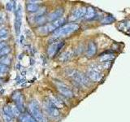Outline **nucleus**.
I'll list each match as a JSON object with an SVG mask.
<instances>
[{"label": "nucleus", "mask_w": 130, "mask_h": 122, "mask_svg": "<svg viewBox=\"0 0 130 122\" xmlns=\"http://www.w3.org/2000/svg\"><path fill=\"white\" fill-rule=\"evenodd\" d=\"M30 115L38 122H48L46 115L43 113L39 103L36 100H32L28 105Z\"/></svg>", "instance_id": "obj_1"}, {"label": "nucleus", "mask_w": 130, "mask_h": 122, "mask_svg": "<svg viewBox=\"0 0 130 122\" xmlns=\"http://www.w3.org/2000/svg\"><path fill=\"white\" fill-rule=\"evenodd\" d=\"M78 29H79V25L77 24L71 23V24H64V25H63L62 27L59 28L58 29H56L55 31L53 32L52 37L54 38L67 37Z\"/></svg>", "instance_id": "obj_2"}, {"label": "nucleus", "mask_w": 130, "mask_h": 122, "mask_svg": "<svg viewBox=\"0 0 130 122\" xmlns=\"http://www.w3.org/2000/svg\"><path fill=\"white\" fill-rule=\"evenodd\" d=\"M66 73L68 77H70L80 85H83V86H87L89 85V80L88 77L84 75L83 73H81L74 69H68L66 71Z\"/></svg>", "instance_id": "obj_3"}, {"label": "nucleus", "mask_w": 130, "mask_h": 122, "mask_svg": "<svg viewBox=\"0 0 130 122\" xmlns=\"http://www.w3.org/2000/svg\"><path fill=\"white\" fill-rule=\"evenodd\" d=\"M65 23V19L61 17L58 20H55V21L51 22L50 24H46V25L41 26L38 28V32L41 34H46L51 32H54L56 29H58L59 28L62 27L63 24Z\"/></svg>", "instance_id": "obj_4"}, {"label": "nucleus", "mask_w": 130, "mask_h": 122, "mask_svg": "<svg viewBox=\"0 0 130 122\" xmlns=\"http://www.w3.org/2000/svg\"><path fill=\"white\" fill-rule=\"evenodd\" d=\"M22 17H23L22 7L19 5L15 11V34L17 36H19L20 34V28H21V24H22Z\"/></svg>", "instance_id": "obj_5"}, {"label": "nucleus", "mask_w": 130, "mask_h": 122, "mask_svg": "<svg viewBox=\"0 0 130 122\" xmlns=\"http://www.w3.org/2000/svg\"><path fill=\"white\" fill-rule=\"evenodd\" d=\"M63 46H64L63 42H54L53 43H51L47 49L48 55L50 57H53L54 55H57Z\"/></svg>", "instance_id": "obj_6"}, {"label": "nucleus", "mask_w": 130, "mask_h": 122, "mask_svg": "<svg viewBox=\"0 0 130 122\" xmlns=\"http://www.w3.org/2000/svg\"><path fill=\"white\" fill-rule=\"evenodd\" d=\"M11 99L14 101L15 105L18 108L20 112H24V98L21 93L19 91H16L13 93V95H11Z\"/></svg>", "instance_id": "obj_7"}, {"label": "nucleus", "mask_w": 130, "mask_h": 122, "mask_svg": "<svg viewBox=\"0 0 130 122\" xmlns=\"http://www.w3.org/2000/svg\"><path fill=\"white\" fill-rule=\"evenodd\" d=\"M85 12H86V8L84 7L76 8V9H75L72 12L71 16H69V20L70 21H76V20L83 18L85 17Z\"/></svg>", "instance_id": "obj_8"}, {"label": "nucleus", "mask_w": 130, "mask_h": 122, "mask_svg": "<svg viewBox=\"0 0 130 122\" xmlns=\"http://www.w3.org/2000/svg\"><path fill=\"white\" fill-rule=\"evenodd\" d=\"M63 7H59L55 9L54 11H52L51 13H50L48 16H46V20H47V22H53L55 20H58L59 18H61V16H63Z\"/></svg>", "instance_id": "obj_9"}, {"label": "nucleus", "mask_w": 130, "mask_h": 122, "mask_svg": "<svg viewBox=\"0 0 130 122\" xmlns=\"http://www.w3.org/2000/svg\"><path fill=\"white\" fill-rule=\"evenodd\" d=\"M44 108L46 110V112H47V114H49V115L52 117H57V116H59L60 114L58 108H56L54 106L50 104L47 101L46 102V103L44 105Z\"/></svg>", "instance_id": "obj_10"}, {"label": "nucleus", "mask_w": 130, "mask_h": 122, "mask_svg": "<svg viewBox=\"0 0 130 122\" xmlns=\"http://www.w3.org/2000/svg\"><path fill=\"white\" fill-rule=\"evenodd\" d=\"M57 87H58V90L61 95H63V96L67 98H72L73 97V93L70 89H68L66 85H64L63 84H57Z\"/></svg>", "instance_id": "obj_11"}, {"label": "nucleus", "mask_w": 130, "mask_h": 122, "mask_svg": "<svg viewBox=\"0 0 130 122\" xmlns=\"http://www.w3.org/2000/svg\"><path fill=\"white\" fill-rule=\"evenodd\" d=\"M87 77L93 81H99L102 79V74L99 72L89 69L87 73Z\"/></svg>", "instance_id": "obj_12"}, {"label": "nucleus", "mask_w": 130, "mask_h": 122, "mask_svg": "<svg viewBox=\"0 0 130 122\" xmlns=\"http://www.w3.org/2000/svg\"><path fill=\"white\" fill-rule=\"evenodd\" d=\"M38 3H39V2L38 1L28 2V3L26 4V10L29 12H37L40 9L39 4Z\"/></svg>", "instance_id": "obj_13"}, {"label": "nucleus", "mask_w": 130, "mask_h": 122, "mask_svg": "<svg viewBox=\"0 0 130 122\" xmlns=\"http://www.w3.org/2000/svg\"><path fill=\"white\" fill-rule=\"evenodd\" d=\"M96 51H97V47H96L95 43L93 42H89L87 50H86V55L88 57H92L95 55Z\"/></svg>", "instance_id": "obj_14"}, {"label": "nucleus", "mask_w": 130, "mask_h": 122, "mask_svg": "<svg viewBox=\"0 0 130 122\" xmlns=\"http://www.w3.org/2000/svg\"><path fill=\"white\" fill-rule=\"evenodd\" d=\"M47 102L50 104H51L52 106H54L55 108H63V104L61 103V102L59 101L58 99H56V98L55 97H52V96H50L48 98V100Z\"/></svg>", "instance_id": "obj_15"}, {"label": "nucleus", "mask_w": 130, "mask_h": 122, "mask_svg": "<svg viewBox=\"0 0 130 122\" xmlns=\"http://www.w3.org/2000/svg\"><path fill=\"white\" fill-rule=\"evenodd\" d=\"M96 11L94 8H93L91 7H89L88 8H86V12H85V18L86 20H90L93 19L95 16Z\"/></svg>", "instance_id": "obj_16"}, {"label": "nucleus", "mask_w": 130, "mask_h": 122, "mask_svg": "<svg viewBox=\"0 0 130 122\" xmlns=\"http://www.w3.org/2000/svg\"><path fill=\"white\" fill-rule=\"evenodd\" d=\"M115 59V55L114 54H105V55H101L99 57V61L102 63L105 62H110L111 60Z\"/></svg>", "instance_id": "obj_17"}, {"label": "nucleus", "mask_w": 130, "mask_h": 122, "mask_svg": "<svg viewBox=\"0 0 130 122\" xmlns=\"http://www.w3.org/2000/svg\"><path fill=\"white\" fill-rule=\"evenodd\" d=\"M20 122H38L29 114H24L20 116Z\"/></svg>", "instance_id": "obj_18"}, {"label": "nucleus", "mask_w": 130, "mask_h": 122, "mask_svg": "<svg viewBox=\"0 0 130 122\" xmlns=\"http://www.w3.org/2000/svg\"><path fill=\"white\" fill-rule=\"evenodd\" d=\"M72 56H73V52L71 51H68L64 52L61 55L59 60L62 61V62H65V61H68L69 59H71Z\"/></svg>", "instance_id": "obj_19"}, {"label": "nucleus", "mask_w": 130, "mask_h": 122, "mask_svg": "<svg viewBox=\"0 0 130 122\" xmlns=\"http://www.w3.org/2000/svg\"><path fill=\"white\" fill-rule=\"evenodd\" d=\"M3 110V114H5V115L12 118V119L15 117L14 115H13V113H12V111H11V109L10 108V106H4Z\"/></svg>", "instance_id": "obj_20"}, {"label": "nucleus", "mask_w": 130, "mask_h": 122, "mask_svg": "<svg viewBox=\"0 0 130 122\" xmlns=\"http://www.w3.org/2000/svg\"><path fill=\"white\" fill-rule=\"evenodd\" d=\"M8 34H9V32H8L7 28H5L0 29V40H4V39L7 38Z\"/></svg>", "instance_id": "obj_21"}, {"label": "nucleus", "mask_w": 130, "mask_h": 122, "mask_svg": "<svg viewBox=\"0 0 130 122\" xmlns=\"http://www.w3.org/2000/svg\"><path fill=\"white\" fill-rule=\"evenodd\" d=\"M0 64H2L3 65H6L7 66L8 64H11V58L8 55L3 56L1 59H0Z\"/></svg>", "instance_id": "obj_22"}, {"label": "nucleus", "mask_w": 130, "mask_h": 122, "mask_svg": "<svg viewBox=\"0 0 130 122\" xmlns=\"http://www.w3.org/2000/svg\"><path fill=\"white\" fill-rule=\"evenodd\" d=\"M115 18L113 17V16H106V17H104L103 20H101V23L102 24H111L112 22L115 21Z\"/></svg>", "instance_id": "obj_23"}, {"label": "nucleus", "mask_w": 130, "mask_h": 122, "mask_svg": "<svg viewBox=\"0 0 130 122\" xmlns=\"http://www.w3.org/2000/svg\"><path fill=\"white\" fill-rule=\"evenodd\" d=\"M10 108L11 109L12 111V113H13L14 116H20V110L18 109V108L16 107V106L15 104H11L10 105Z\"/></svg>", "instance_id": "obj_24"}, {"label": "nucleus", "mask_w": 130, "mask_h": 122, "mask_svg": "<svg viewBox=\"0 0 130 122\" xmlns=\"http://www.w3.org/2000/svg\"><path fill=\"white\" fill-rule=\"evenodd\" d=\"M10 51H11V48L8 46L3 47V48H1V49H0V57L7 55Z\"/></svg>", "instance_id": "obj_25"}, {"label": "nucleus", "mask_w": 130, "mask_h": 122, "mask_svg": "<svg viewBox=\"0 0 130 122\" xmlns=\"http://www.w3.org/2000/svg\"><path fill=\"white\" fill-rule=\"evenodd\" d=\"M47 22V20H46V16H39V17L36 18V23L37 24H44Z\"/></svg>", "instance_id": "obj_26"}, {"label": "nucleus", "mask_w": 130, "mask_h": 122, "mask_svg": "<svg viewBox=\"0 0 130 122\" xmlns=\"http://www.w3.org/2000/svg\"><path fill=\"white\" fill-rule=\"evenodd\" d=\"M6 9L8 11H11L14 10V2H8L6 4Z\"/></svg>", "instance_id": "obj_27"}, {"label": "nucleus", "mask_w": 130, "mask_h": 122, "mask_svg": "<svg viewBox=\"0 0 130 122\" xmlns=\"http://www.w3.org/2000/svg\"><path fill=\"white\" fill-rule=\"evenodd\" d=\"M8 70H9V68L7 66L0 64V73H6Z\"/></svg>", "instance_id": "obj_28"}, {"label": "nucleus", "mask_w": 130, "mask_h": 122, "mask_svg": "<svg viewBox=\"0 0 130 122\" xmlns=\"http://www.w3.org/2000/svg\"><path fill=\"white\" fill-rule=\"evenodd\" d=\"M3 120H4V121H5V122H11L12 120H13L12 118L9 117V116H7V115H5V114H3Z\"/></svg>", "instance_id": "obj_29"}, {"label": "nucleus", "mask_w": 130, "mask_h": 122, "mask_svg": "<svg viewBox=\"0 0 130 122\" xmlns=\"http://www.w3.org/2000/svg\"><path fill=\"white\" fill-rule=\"evenodd\" d=\"M7 42H0V49L1 48H3V47H7Z\"/></svg>", "instance_id": "obj_30"}, {"label": "nucleus", "mask_w": 130, "mask_h": 122, "mask_svg": "<svg viewBox=\"0 0 130 122\" xmlns=\"http://www.w3.org/2000/svg\"><path fill=\"white\" fill-rule=\"evenodd\" d=\"M123 23H124V22H123ZM123 25H124V26H125L124 28H127V25H126V23H125V22L123 24ZM128 27H130V22H128Z\"/></svg>", "instance_id": "obj_31"}, {"label": "nucleus", "mask_w": 130, "mask_h": 122, "mask_svg": "<svg viewBox=\"0 0 130 122\" xmlns=\"http://www.w3.org/2000/svg\"><path fill=\"white\" fill-rule=\"evenodd\" d=\"M1 83H3V80L0 78V84H1Z\"/></svg>", "instance_id": "obj_32"}]
</instances>
